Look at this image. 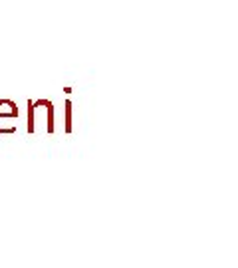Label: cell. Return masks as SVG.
<instances>
[{"mask_svg": "<svg viewBox=\"0 0 238 268\" xmlns=\"http://www.w3.org/2000/svg\"><path fill=\"white\" fill-rule=\"evenodd\" d=\"M16 115V106L8 100H0V123H4L6 119H12Z\"/></svg>", "mask_w": 238, "mask_h": 268, "instance_id": "6da1fadb", "label": "cell"}]
</instances>
